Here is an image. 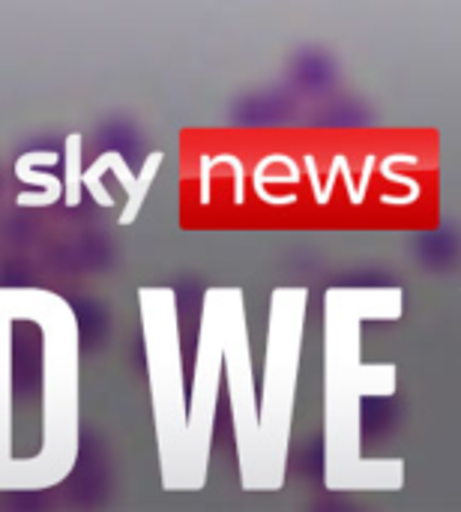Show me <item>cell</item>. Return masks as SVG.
I'll use <instances>...</instances> for the list:
<instances>
[{"label":"cell","instance_id":"cell-9","mask_svg":"<svg viewBox=\"0 0 461 512\" xmlns=\"http://www.w3.org/2000/svg\"><path fill=\"white\" fill-rule=\"evenodd\" d=\"M315 117H318V123L327 126V129H360V126L369 123L372 114H369L366 102H360V99H354V96H339V93H333V96H327V99L318 102Z\"/></svg>","mask_w":461,"mask_h":512},{"label":"cell","instance_id":"cell-8","mask_svg":"<svg viewBox=\"0 0 461 512\" xmlns=\"http://www.w3.org/2000/svg\"><path fill=\"white\" fill-rule=\"evenodd\" d=\"M297 105H300V96L291 87H285V90H267V93L246 96L234 108V114L246 126H279L297 114Z\"/></svg>","mask_w":461,"mask_h":512},{"label":"cell","instance_id":"cell-1","mask_svg":"<svg viewBox=\"0 0 461 512\" xmlns=\"http://www.w3.org/2000/svg\"><path fill=\"white\" fill-rule=\"evenodd\" d=\"M81 330L48 291L0 288V492L66 483L81 450Z\"/></svg>","mask_w":461,"mask_h":512},{"label":"cell","instance_id":"cell-2","mask_svg":"<svg viewBox=\"0 0 461 512\" xmlns=\"http://www.w3.org/2000/svg\"><path fill=\"white\" fill-rule=\"evenodd\" d=\"M402 318V291L333 288L324 297V486L327 492H402L405 459L363 456V399H390L399 390L393 363L360 360L363 321Z\"/></svg>","mask_w":461,"mask_h":512},{"label":"cell","instance_id":"cell-4","mask_svg":"<svg viewBox=\"0 0 461 512\" xmlns=\"http://www.w3.org/2000/svg\"><path fill=\"white\" fill-rule=\"evenodd\" d=\"M141 330L159 456V483L165 492H192L186 456L189 393L183 384V348L174 291H141Z\"/></svg>","mask_w":461,"mask_h":512},{"label":"cell","instance_id":"cell-3","mask_svg":"<svg viewBox=\"0 0 461 512\" xmlns=\"http://www.w3.org/2000/svg\"><path fill=\"white\" fill-rule=\"evenodd\" d=\"M306 330V291H276L267 327L264 387L258 399V438L240 468L243 492H282L288 480L297 372Z\"/></svg>","mask_w":461,"mask_h":512},{"label":"cell","instance_id":"cell-7","mask_svg":"<svg viewBox=\"0 0 461 512\" xmlns=\"http://www.w3.org/2000/svg\"><path fill=\"white\" fill-rule=\"evenodd\" d=\"M288 87L300 99H327L339 87V63L324 48H303L288 63Z\"/></svg>","mask_w":461,"mask_h":512},{"label":"cell","instance_id":"cell-6","mask_svg":"<svg viewBox=\"0 0 461 512\" xmlns=\"http://www.w3.org/2000/svg\"><path fill=\"white\" fill-rule=\"evenodd\" d=\"M222 375H225L228 399H231L237 468H243L249 462V456L255 450V438H258V399H255V372H252V351H249V333H246V315H243L240 291H228Z\"/></svg>","mask_w":461,"mask_h":512},{"label":"cell","instance_id":"cell-5","mask_svg":"<svg viewBox=\"0 0 461 512\" xmlns=\"http://www.w3.org/2000/svg\"><path fill=\"white\" fill-rule=\"evenodd\" d=\"M225 306H228V291L204 294L198 342H195L192 390H189V417H186V456H189L192 492H201L210 477L219 378H222V345H225Z\"/></svg>","mask_w":461,"mask_h":512}]
</instances>
